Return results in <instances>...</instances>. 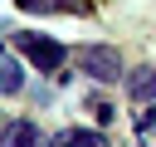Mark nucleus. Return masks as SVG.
Instances as JSON below:
<instances>
[{
  "label": "nucleus",
  "mask_w": 156,
  "mask_h": 147,
  "mask_svg": "<svg viewBox=\"0 0 156 147\" xmlns=\"http://www.w3.org/2000/svg\"><path fill=\"white\" fill-rule=\"evenodd\" d=\"M24 10H83V0H20Z\"/></svg>",
  "instance_id": "nucleus-7"
},
{
  "label": "nucleus",
  "mask_w": 156,
  "mask_h": 147,
  "mask_svg": "<svg viewBox=\"0 0 156 147\" xmlns=\"http://www.w3.org/2000/svg\"><path fill=\"white\" fill-rule=\"evenodd\" d=\"M54 142H58V147H73V142L102 147V142H107V132H102V127H63V132H54Z\"/></svg>",
  "instance_id": "nucleus-5"
},
{
  "label": "nucleus",
  "mask_w": 156,
  "mask_h": 147,
  "mask_svg": "<svg viewBox=\"0 0 156 147\" xmlns=\"http://www.w3.org/2000/svg\"><path fill=\"white\" fill-rule=\"evenodd\" d=\"M0 88H5V93H20V88H24V69H20L15 54L0 59Z\"/></svg>",
  "instance_id": "nucleus-6"
},
{
  "label": "nucleus",
  "mask_w": 156,
  "mask_h": 147,
  "mask_svg": "<svg viewBox=\"0 0 156 147\" xmlns=\"http://www.w3.org/2000/svg\"><path fill=\"white\" fill-rule=\"evenodd\" d=\"M127 93H132L136 103H156V69H151V64L132 69V74H127Z\"/></svg>",
  "instance_id": "nucleus-3"
},
{
  "label": "nucleus",
  "mask_w": 156,
  "mask_h": 147,
  "mask_svg": "<svg viewBox=\"0 0 156 147\" xmlns=\"http://www.w3.org/2000/svg\"><path fill=\"white\" fill-rule=\"evenodd\" d=\"M15 44L24 49V59H29L39 74H54V69L68 59V49H63L58 39H49V34H15Z\"/></svg>",
  "instance_id": "nucleus-2"
},
{
  "label": "nucleus",
  "mask_w": 156,
  "mask_h": 147,
  "mask_svg": "<svg viewBox=\"0 0 156 147\" xmlns=\"http://www.w3.org/2000/svg\"><path fill=\"white\" fill-rule=\"evenodd\" d=\"M0 142H5V147H20V142L34 147V142H44V132H39L34 123H5V127H0Z\"/></svg>",
  "instance_id": "nucleus-4"
},
{
  "label": "nucleus",
  "mask_w": 156,
  "mask_h": 147,
  "mask_svg": "<svg viewBox=\"0 0 156 147\" xmlns=\"http://www.w3.org/2000/svg\"><path fill=\"white\" fill-rule=\"evenodd\" d=\"M151 127H156V113H151V108L136 113V137H151Z\"/></svg>",
  "instance_id": "nucleus-8"
},
{
  "label": "nucleus",
  "mask_w": 156,
  "mask_h": 147,
  "mask_svg": "<svg viewBox=\"0 0 156 147\" xmlns=\"http://www.w3.org/2000/svg\"><path fill=\"white\" fill-rule=\"evenodd\" d=\"M93 83H112V78H127L122 74V59H117V49L112 44H78L73 54H68Z\"/></svg>",
  "instance_id": "nucleus-1"
}]
</instances>
